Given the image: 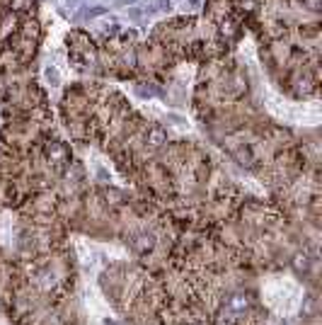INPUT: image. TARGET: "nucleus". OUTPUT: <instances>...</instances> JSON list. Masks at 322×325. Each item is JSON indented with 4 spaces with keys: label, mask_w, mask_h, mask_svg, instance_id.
<instances>
[{
    "label": "nucleus",
    "mask_w": 322,
    "mask_h": 325,
    "mask_svg": "<svg viewBox=\"0 0 322 325\" xmlns=\"http://www.w3.org/2000/svg\"><path fill=\"white\" fill-rule=\"evenodd\" d=\"M230 308H233V311H243V308H247V299H245L243 294L233 296V299H230Z\"/></svg>",
    "instance_id": "obj_1"
},
{
    "label": "nucleus",
    "mask_w": 322,
    "mask_h": 325,
    "mask_svg": "<svg viewBox=\"0 0 322 325\" xmlns=\"http://www.w3.org/2000/svg\"><path fill=\"white\" fill-rule=\"evenodd\" d=\"M150 143H153V146H160V143H165V134H163L160 129H153V131H150Z\"/></svg>",
    "instance_id": "obj_2"
}]
</instances>
